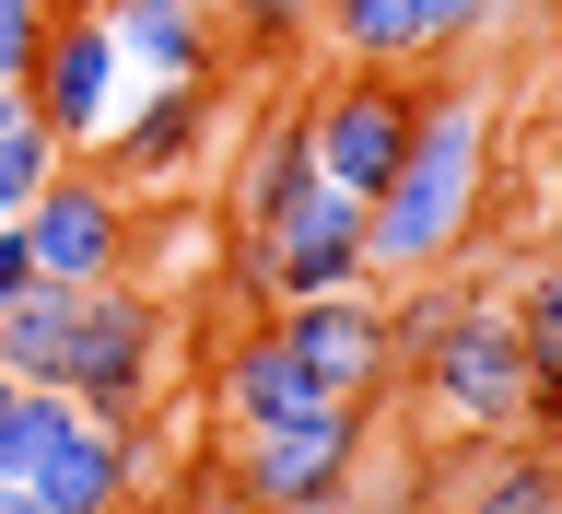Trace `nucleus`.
Masks as SVG:
<instances>
[{
  "label": "nucleus",
  "mask_w": 562,
  "mask_h": 514,
  "mask_svg": "<svg viewBox=\"0 0 562 514\" xmlns=\"http://www.w3.org/2000/svg\"><path fill=\"white\" fill-rule=\"evenodd\" d=\"M12 293H35V258H24V222H0V305Z\"/></svg>",
  "instance_id": "nucleus-23"
},
{
  "label": "nucleus",
  "mask_w": 562,
  "mask_h": 514,
  "mask_svg": "<svg viewBox=\"0 0 562 514\" xmlns=\"http://www.w3.org/2000/svg\"><path fill=\"white\" fill-rule=\"evenodd\" d=\"M293 187H316L305 105H293V117H270V140H258V152H246V175H235V210H246V235H258V222H270V210L293 199Z\"/></svg>",
  "instance_id": "nucleus-16"
},
{
  "label": "nucleus",
  "mask_w": 562,
  "mask_h": 514,
  "mask_svg": "<svg viewBox=\"0 0 562 514\" xmlns=\"http://www.w3.org/2000/svg\"><path fill=\"white\" fill-rule=\"evenodd\" d=\"M211 386H223V421H235V433H281V421L328 410V398L305 386V363H293L270 328H246V340L223 351V375H211Z\"/></svg>",
  "instance_id": "nucleus-13"
},
{
  "label": "nucleus",
  "mask_w": 562,
  "mask_h": 514,
  "mask_svg": "<svg viewBox=\"0 0 562 514\" xmlns=\"http://www.w3.org/2000/svg\"><path fill=\"white\" fill-rule=\"evenodd\" d=\"M24 59H35V12L0 0V82H24Z\"/></svg>",
  "instance_id": "nucleus-22"
},
{
  "label": "nucleus",
  "mask_w": 562,
  "mask_h": 514,
  "mask_svg": "<svg viewBox=\"0 0 562 514\" xmlns=\"http://www.w3.org/2000/svg\"><path fill=\"white\" fill-rule=\"evenodd\" d=\"M59 164H70L59 140L35 129V117H12V129H0V222H24V199H35V187H47Z\"/></svg>",
  "instance_id": "nucleus-19"
},
{
  "label": "nucleus",
  "mask_w": 562,
  "mask_h": 514,
  "mask_svg": "<svg viewBox=\"0 0 562 514\" xmlns=\"http://www.w3.org/2000/svg\"><path fill=\"white\" fill-rule=\"evenodd\" d=\"M551 503H562V468H551V456H504V468L469 491V514H551Z\"/></svg>",
  "instance_id": "nucleus-21"
},
{
  "label": "nucleus",
  "mask_w": 562,
  "mask_h": 514,
  "mask_svg": "<svg viewBox=\"0 0 562 514\" xmlns=\"http://www.w3.org/2000/svg\"><path fill=\"white\" fill-rule=\"evenodd\" d=\"M70 421H82V410H70L59 386H12V375H0V480H35V456L59 445Z\"/></svg>",
  "instance_id": "nucleus-17"
},
{
  "label": "nucleus",
  "mask_w": 562,
  "mask_h": 514,
  "mask_svg": "<svg viewBox=\"0 0 562 514\" xmlns=\"http://www.w3.org/2000/svg\"><path fill=\"white\" fill-rule=\"evenodd\" d=\"M35 503L47 514H117L140 491V421H70L59 445L35 456Z\"/></svg>",
  "instance_id": "nucleus-11"
},
{
  "label": "nucleus",
  "mask_w": 562,
  "mask_h": 514,
  "mask_svg": "<svg viewBox=\"0 0 562 514\" xmlns=\"http://www.w3.org/2000/svg\"><path fill=\"white\" fill-rule=\"evenodd\" d=\"M153 363H165V316H153V293H140V281H94V293H70L59 398H70L82 421H140Z\"/></svg>",
  "instance_id": "nucleus-4"
},
{
  "label": "nucleus",
  "mask_w": 562,
  "mask_h": 514,
  "mask_svg": "<svg viewBox=\"0 0 562 514\" xmlns=\"http://www.w3.org/2000/svg\"><path fill=\"white\" fill-rule=\"evenodd\" d=\"M457 305H469V293H446V281H398V305H386V351H398V363H422V351L446 340Z\"/></svg>",
  "instance_id": "nucleus-20"
},
{
  "label": "nucleus",
  "mask_w": 562,
  "mask_h": 514,
  "mask_svg": "<svg viewBox=\"0 0 562 514\" xmlns=\"http://www.w3.org/2000/svg\"><path fill=\"white\" fill-rule=\"evenodd\" d=\"M59 363H70V281H35V293L0 305V375L12 386H59Z\"/></svg>",
  "instance_id": "nucleus-14"
},
{
  "label": "nucleus",
  "mask_w": 562,
  "mask_h": 514,
  "mask_svg": "<svg viewBox=\"0 0 562 514\" xmlns=\"http://www.w3.org/2000/svg\"><path fill=\"white\" fill-rule=\"evenodd\" d=\"M246 293L258 305H316V293H375L363 281V199L351 187H293V199L246 235Z\"/></svg>",
  "instance_id": "nucleus-2"
},
{
  "label": "nucleus",
  "mask_w": 562,
  "mask_h": 514,
  "mask_svg": "<svg viewBox=\"0 0 562 514\" xmlns=\"http://www.w3.org/2000/svg\"><path fill=\"white\" fill-rule=\"evenodd\" d=\"M270 340L305 363L316 398H375L386 375H398V351H386V305L375 293H316V305H270Z\"/></svg>",
  "instance_id": "nucleus-8"
},
{
  "label": "nucleus",
  "mask_w": 562,
  "mask_h": 514,
  "mask_svg": "<svg viewBox=\"0 0 562 514\" xmlns=\"http://www.w3.org/2000/svg\"><path fill=\"white\" fill-rule=\"evenodd\" d=\"M117 94H130L117 35L94 24V0H59V12L35 24V59H24V117L59 140V152H105V129H117Z\"/></svg>",
  "instance_id": "nucleus-3"
},
{
  "label": "nucleus",
  "mask_w": 562,
  "mask_h": 514,
  "mask_svg": "<svg viewBox=\"0 0 562 514\" xmlns=\"http://www.w3.org/2000/svg\"><path fill=\"white\" fill-rule=\"evenodd\" d=\"M411 117H422V82H411V70H351V82H328V94L305 105V152H316L328 187L375 199L386 164L411 152Z\"/></svg>",
  "instance_id": "nucleus-6"
},
{
  "label": "nucleus",
  "mask_w": 562,
  "mask_h": 514,
  "mask_svg": "<svg viewBox=\"0 0 562 514\" xmlns=\"http://www.w3.org/2000/svg\"><path fill=\"white\" fill-rule=\"evenodd\" d=\"M130 187L94 164H59L47 187L24 199V258L35 281H70V293H94V281H130Z\"/></svg>",
  "instance_id": "nucleus-5"
},
{
  "label": "nucleus",
  "mask_w": 562,
  "mask_h": 514,
  "mask_svg": "<svg viewBox=\"0 0 562 514\" xmlns=\"http://www.w3.org/2000/svg\"><path fill=\"white\" fill-rule=\"evenodd\" d=\"M422 398L446 421H469V433H504V421L527 410V351H516V316L504 305H457L446 316V340L411 363Z\"/></svg>",
  "instance_id": "nucleus-7"
},
{
  "label": "nucleus",
  "mask_w": 562,
  "mask_h": 514,
  "mask_svg": "<svg viewBox=\"0 0 562 514\" xmlns=\"http://www.w3.org/2000/svg\"><path fill=\"white\" fill-rule=\"evenodd\" d=\"M504 316H516V351H527V410L516 421H562V270H539Z\"/></svg>",
  "instance_id": "nucleus-15"
},
{
  "label": "nucleus",
  "mask_w": 562,
  "mask_h": 514,
  "mask_svg": "<svg viewBox=\"0 0 562 514\" xmlns=\"http://www.w3.org/2000/svg\"><path fill=\"white\" fill-rule=\"evenodd\" d=\"M211 117H223L211 82H153V94H130L117 129H105V175H117V187H165V175H188L200 140H211Z\"/></svg>",
  "instance_id": "nucleus-10"
},
{
  "label": "nucleus",
  "mask_w": 562,
  "mask_h": 514,
  "mask_svg": "<svg viewBox=\"0 0 562 514\" xmlns=\"http://www.w3.org/2000/svg\"><path fill=\"white\" fill-rule=\"evenodd\" d=\"M316 35V0H223V47H246V59H293Z\"/></svg>",
  "instance_id": "nucleus-18"
},
{
  "label": "nucleus",
  "mask_w": 562,
  "mask_h": 514,
  "mask_svg": "<svg viewBox=\"0 0 562 514\" xmlns=\"http://www.w3.org/2000/svg\"><path fill=\"white\" fill-rule=\"evenodd\" d=\"M0 514H47V503H35V491H24V480H0Z\"/></svg>",
  "instance_id": "nucleus-24"
},
{
  "label": "nucleus",
  "mask_w": 562,
  "mask_h": 514,
  "mask_svg": "<svg viewBox=\"0 0 562 514\" xmlns=\"http://www.w3.org/2000/svg\"><path fill=\"white\" fill-rule=\"evenodd\" d=\"M12 117H24V82H0V129H12Z\"/></svg>",
  "instance_id": "nucleus-25"
},
{
  "label": "nucleus",
  "mask_w": 562,
  "mask_h": 514,
  "mask_svg": "<svg viewBox=\"0 0 562 514\" xmlns=\"http://www.w3.org/2000/svg\"><path fill=\"white\" fill-rule=\"evenodd\" d=\"M94 24L117 35V59L140 82H211V47H223L211 0H94Z\"/></svg>",
  "instance_id": "nucleus-12"
},
{
  "label": "nucleus",
  "mask_w": 562,
  "mask_h": 514,
  "mask_svg": "<svg viewBox=\"0 0 562 514\" xmlns=\"http://www.w3.org/2000/svg\"><path fill=\"white\" fill-rule=\"evenodd\" d=\"M351 445H363V410L351 398H328V410H305V421H281V433H246V503L258 514H316L328 491L351 480Z\"/></svg>",
  "instance_id": "nucleus-9"
},
{
  "label": "nucleus",
  "mask_w": 562,
  "mask_h": 514,
  "mask_svg": "<svg viewBox=\"0 0 562 514\" xmlns=\"http://www.w3.org/2000/svg\"><path fill=\"white\" fill-rule=\"evenodd\" d=\"M481 210V82H422L411 152L363 199V281H434Z\"/></svg>",
  "instance_id": "nucleus-1"
}]
</instances>
